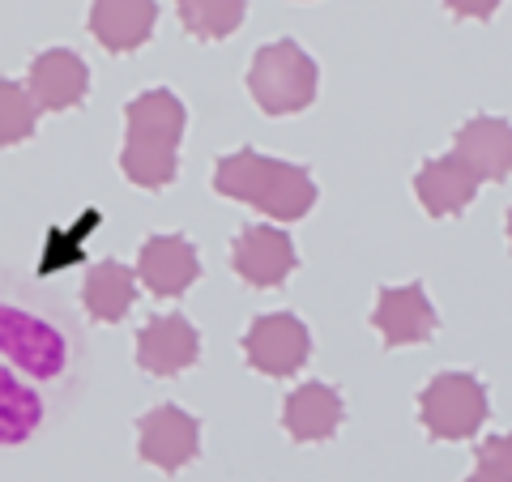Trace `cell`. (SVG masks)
<instances>
[{
  "instance_id": "cell-1",
  "label": "cell",
  "mask_w": 512,
  "mask_h": 482,
  "mask_svg": "<svg viewBox=\"0 0 512 482\" xmlns=\"http://www.w3.org/2000/svg\"><path fill=\"white\" fill-rule=\"evenodd\" d=\"M90 342L69 299L0 269V448H22L73 410L86 389Z\"/></svg>"
},
{
  "instance_id": "cell-2",
  "label": "cell",
  "mask_w": 512,
  "mask_h": 482,
  "mask_svg": "<svg viewBox=\"0 0 512 482\" xmlns=\"http://www.w3.org/2000/svg\"><path fill=\"white\" fill-rule=\"evenodd\" d=\"M124 150H120V171L128 184L158 192L175 184L180 175V141L188 111L180 103V94H171L163 86L141 90L137 99L124 103Z\"/></svg>"
},
{
  "instance_id": "cell-3",
  "label": "cell",
  "mask_w": 512,
  "mask_h": 482,
  "mask_svg": "<svg viewBox=\"0 0 512 482\" xmlns=\"http://www.w3.org/2000/svg\"><path fill=\"white\" fill-rule=\"evenodd\" d=\"M214 192L227 201L252 205L274 222H299L316 205V180L308 167L282 163L261 150H235L214 163Z\"/></svg>"
},
{
  "instance_id": "cell-4",
  "label": "cell",
  "mask_w": 512,
  "mask_h": 482,
  "mask_svg": "<svg viewBox=\"0 0 512 482\" xmlns=\"http://www.w3.org/2000/svg\"><path fill=\"white\" fill-rule=\"evenodd\" d=\"M320 69L295 39H274L252 56L248 94L265 116H299L316 103Z\"/></svg>"
},
{
  "instance_id": "cell-5",
  "label": "cell",
  "mask_w": 512,
  "mask_h": 482,
  "mask_svg": "<svg viewBox=\"0 0 512 482\" xmlns=\"http://www.w3.org/2000/svg\"><path fill=\"white\" fill-rule=\"evenodd\" d=\"M419 423L431 440H474L487 423V384L470 372H440L419 393Z\"/></svg>"
},
{
  "instance_id": "cell-6",
  "label": "cell",
  "mask_w": 512,
  "mask_h": 482,
  "mask_svg": "<svg viewBox=\"0 0 512 482\" xmlns=\"http://www.w3.org/2000/svg\"><path fill=\"white\" fill-rule=\"evenodd\" d=\"M244 359L261 376H274V380L299 376L312 359V333L291 312H265L244 333Z\"/></svg>"
},
{
  "instance_id": "cell-7",
  "label": "cell",
  "mask_w": 512,
  "mask_h": 482,
  "mask_svg": "<svg viewBox=\"0 0 512 482\" xmlns=\"http://www.w3.org/2000/svg\"><path fill=\"white\" fill-rule=\"evenodd\" d=\"M201 453V423L184 406H154L137 423V457L163 474H180Z\"/></svg>"
},
{
  "instance_id": "cell-8",
  "label": "cell",
  "mask_w": 512,
  "mask_h": 482,
  "mask_svg": "<svg viewBox=\"0 0 512 482\" xmlns=\"http://www.w3.org/2000/svg\"><path fill=\"white\" fill-rule=\"evenodd\" d=\"M295 265H299L295 239L278 227L252 222V227H244L231 239V269L248 286H256V291H274V286H282L295 273Z\"/></svg>"
},
{
  "instance_id": "cell-9",
  "label": "cell",
  "mask_w": 512,
  "mask_h": 482,
  "mask_svg": "<svg viewBox=\"0 0 512 482\" xmlns=\"http://www.w3.org/2000/svg\"><path fill=\"white\" fill-rule=\"evenodd\" d=\"M137 278L158 299H180L201 278V256L188 235H150L137 252Z\"/></svg>"
},
{
  "instance_id": "cell-10",
  "label": "cell",
  "mask_w": 512,
  "mask_h": 482,
  "mask_svg": "<svg viewBox=\"0 0 512 482\" xmlns=\"http://www.w3.org/2000/svg\"><path fill=\"white\" fill-rule=\"evenodd\" d=\"M201 359V333L180 312L154 316L137 333V367L150 376H180Z\"/></svg>"
},
{
  "instance_id": "cell-11",
  "label": "cell",
  "mask_w": 512,
  "mask_h": 482,
  "mask_svg": "<svg viewBox=\"0 0 512 482\" xmlns=\"http://www.w3.org/2000/svg\"><path fill=\"white\" fill-rule=\"evenodd\" d=\"M372 325L384 337V346L397 350V346H423L427 337L436 333L440 316L431 308L423 282H410V286H384L376 295Z\"/></svg>"
},
{
  "instance_id": "cell-12",
  "label": "cell",
  "mask_w": 512,
  "mask_h": 482,
  "mask_svg": "<svg viewBox=\"0 0 512 482\" xmlns=\"http://www.w3.org/2000/svg\"><path fill=\"white\" fill-rule=\"evenodd\" d=\"M26 90L39 111H69L90 94V69L69 47H52V52H39L30 60Z\"/></svg>"
},
{
  "instance_id": "cell-13",
  "label": "cell",
  "mask_w": 512,
  "mask_h": 482,
  "mask_svg": "<svg viewBox=\"0 0 512 482\" xmlns=\"http://www.w3.org/2000/svg\"><path fill=\"white\" fill-rule=\"evenodd\" d=\"M346 419V401L333 384L308 380L282 401V427L295 444H325L338 436V427Z\"/></svg>"
},
{
  "instance_id": "cell-14",
  "label": "cell",
  "mask_w": 512,
  "mask_h": 482,
  "mask_svg": "<svg viewBox=\"0 0 512 482\" xmlns=\"http://www.w3.org/2000/svg\"><path fill=\"white\" fill-rule=\"evenodd\" d=\"M158 26V0H90V35L103 52L128 56L146 47Z\"/></svg>"
},
{
  "instance_id": "cell-15",
  "label": "cell",
  "mask_w": 512,
  "mask_h": 482,
  "mask_svg": "<svg viewBox=\"0 0 512 482\" xmlns=\"http://www.w3.org/2000/svg\"><path fill=\"white\" fill-rule=\"evenodd\" d=\"M478 184H504L512 175V124L500 116H474L457 128V150Z\"/></svg>"
},
{
  "instance_id": "cell-16",
  "label": "cell",
  "mask_w": 512,
  "mask_h": 482,
  "mask_svg": "<svg viewBox=\"0 0 512 482\" xmlns=\"http://www.w3.org/2000/svg\"><path fill=\"white\" fill-rule=\"evenodd\" d=\"M478 192V175L461 163L457 154H436L427 158L414 175V197L431 218H457Z\"/></svg>"
},
{
  "instance_id": "cell-17",
  "label": "cell",
  "mask_w": 512,
  "mask_h": 482,
  "mask_svg": "<svg viewBox=\"0 0 512 482\" xmlns=\"http://www.w3.org/2000/svg\"><path fill=\"white\" fill-rule=\"evenodd\" d=\"M82 303H86V312L94 320H103V325H120V320L133 312V303H137V273L128 269L124 261H99L86 273Z\"/></svg>"
},
{
  "instance_id": "cell-18",
  "label": "cell",
  "mask_w": 512,
  "mask_h": 482,
  "mask_svg": "<svg viewBox=\"0 0 512 482\" xmlns=\"http://www.w3.org/2000/svg\"><path fill=\"white\" fill-rule=\"evenodd\" d=\"M175 9L188 35L205 43L231 39L248 18V0H175Z\"/></svg>"
},
{
  "instance_id": "cell-19",
  "label": "cell",
  "mask_w": 512,
  "mask_h": 482,
  "mask_svg": "<svg viewBox=\"0 0 512 482\" xmlns=\"http://www.w3.org/2000/svg\"><path fill=\"white\" fill-rule=\"evenodd\" d=\"M39 128V107L30 99V90L0 77V146H22L35 137Z\"/></svg>"
},
{
  "instance_id": "cell-20",
  "label": "cell",
  "mask_w": 512,
  "mask_h": 482,
  "mask_svg": "<svg viewBox=\"0 0 512 482\" xmlns=\"http://www.w3.org/2000/svg\"><path fill=\"white\" fill-rule=\"evenodd\" d=\"M99 227V210H86L82 214V222L77 227H69V231H47V248H43V256H39V273H56V269H64V265H77L82 261V239Z\"/></svg>"
},
{
  "instance_id": "cell-21",
  "label": "cell",
  "mask_w": 512,
  "mask_h": 482,
  "mask_svg": "<svg viewBox=\"0 0 512 482\" xmlns=\"http://www.w3.org/2000/svg\"><path fill=\"white\" fill-rule=\"evenodd\" d=\"M474 470L491 482H512V431L504 436H487L474 448Z\"/></svg>"
},
{
  "instance_id": "cell-22",
  "label": "cell",
  "mask_w": 512,
  "mask_h": 482,
  "mask_svg": "<svg viewBox=\"0 0 512 482\" xmlns=\"http://www.w3.org/2000/svg\"><path fill=\"white\" fill-rule=\"evenodd\" d=\"M500 5L504 0H444V9L453 13V18H466V22H491Z\"/></svg>"
},
{
  "instance_id": "cell-23",
  "label": "cell",
  "mask_w": 512,
  "mask_h": 482,
  "mask_svg": "<svg viewBox=\"0 0 512 482\" xmlns=\"http://www.w3.org/2000/svg\"><path fill=\"white\" fill-rule=\"evenodd\" d=\"M504 235H508V244H512V210H508V218H504Z\"/></svg>"
},
{
  "instance_id": "cell-24",
  "label": "cell",
  "mask_w": 512,
  "mask_h": 482,
  "mask_svg": "<svg viewBox=\"0 0 512 482\" xmlns=\"http://www.w3.org/2000/svg\"><path fill=\"white\" fill-rule=\"evenodd\" d=\"M466 482H491V478H483V474H478V470H474V474H470Z\"/></svg>"
}]
</instances>
